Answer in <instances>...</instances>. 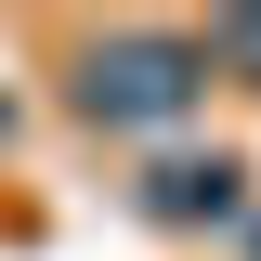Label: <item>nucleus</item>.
Segmentation results:
<instances>
[{
	"label": "nucleus",
	"instance_id": "obj_1",
	"mask_svg": "<svg viewBox=\"0 0 261 261\" xmlns=\"http://www.w3.org/2000/svg\"><path fill=\"white\" fill-rule=\"evenodd\" d=\"M39 53L65 65L53 105L79 130H170V118H196V105L222 92L209 27H53Z\"/></svg>",
	"mask_w": 261,
	"mask_h": 261
},
{
	"label": "nucleus",
	"instance_id": "obj_2",
	"mask_svg": "<svg viewBox=\"0 0 261 261\" xmlns=\"http://www.w3.org/2000/svg\"><path fill=\"white\" fill-rule=\"evenodd\" d=\"M235 196H248V157H170L130 209H144V222H222Z\"/></svg>",
	"mask_w": 261,
	"mask_h": 261
},
{
	"label": "nucleus",
	"instance_id": "obj_3",
	"mask_svg": "<svg viewBox=\"0 0 261 261\" xmlns=\"http://www.w3.org/2000/svg\"><path fill=\"white\" fill-rule=\"evenodd\" d=\"M209 53H222L235 92H261V13H222V27H209Z\"/></svg>",
	"mask_w": 261,
	"mask_h": 261
}]
</instances>
